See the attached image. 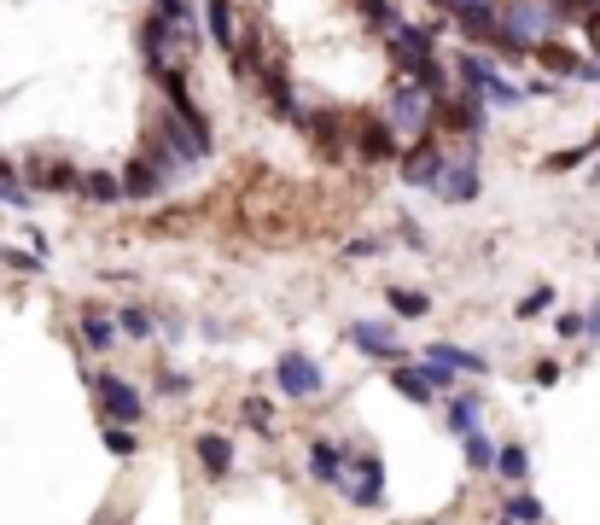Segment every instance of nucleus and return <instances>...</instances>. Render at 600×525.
<instances>
[{
	"label": "nucleus",
	"instance_id": "obj_37",
	"mask_svg": "<svg viewBox=\"0 0 600 525\" xmlns=\"http://www.w3.org/2000/svg\"><path fill=\"white\" fill-rule=\"evenodd\" d=\"M507 525H513V520H507Z\"/></svg>",
	"mask_w": 600,
	"mask_h": 525
},
{
	"label": "nucleus",
	"instance_id": "obj_32",
	"mask_svg": "<svg viewBox=\"0 0 600 525\" xmlns=\"http://www.w3.org/2000/svg\"><path fill=\"white\" fill-rule=\"evenodd\" d=\"M554 327H560V339H583V333H589V321H583L577 310H566L560 321H554Z\"/></svg>",
	"mask_w": 600,
	"mask_h": 525
},
{
	"label": "nucleus",
	"instance_id": "obj_24",
	"mask_svg": "<svg viewBox=\"0 0 600 525\" xmlns=\"http://www.w3.org/2000/svg\"><path fill=\"white\" fill-rule=\"evenodd\" d=\"M385 304H391L397 315H432L426 292H408V286H391V292H385Z\"/></svg>",
	"mask_w": 600,
	"mask_h": 525
},
{
	"label": "nucleus",
	"instance_id": "obj_33",
	"mask_svg": "<svg viewBox=\"0 0 600 525\" xmlns=\"http://www.w3.org/2000/svg\"><path fill=\"white\" fill-rule=\"evenodd\" d=\"M560 380V362H536V385H554Z\"/></svg>",
	"mask_w": 600,
	"mask_h": 525
},
{
	"label": "nucleus",
	"instance_id": "obj_16",
	"mask_svg": "<svg viewBox=\"0 0 600 525\" xmlns=\"http://www.w3.org/2000/svg\"><path fill=\"white\" fill-rule=\"evenodd\" d=\"M356 146H362V158H373V164L397 158V135H391V123H362V135H356Z\"/></svg>",
	"mask_w": 600,
	"mask_h": 525
},
{
	"label": "nucleus",
	"instance_id": "obj_2",
	"mask_svg": "<svg viewBox=\"0 0 600 525\" xmlns=\"http://www.w3.org/2000/svg\"><path fill=\"white\" fill-rule=\"evenodd\" d=\"M426 123H432V94H426L420 82L397 76V88H391V129H402V135H426Z\"/></svg>",
	"mask_w": 600,
	"mask_h": 525
},
{
	"label": "nucleus",
	"instance_id": "obj_7",
	"mask_svg": "<svg viewBox=\"0 0 600 525\" xmlns=\"http://www.w3.org/2000/svg\"><path fill=\"white\" fill-rule=\"evenodd\" d=\"M402 181H408V187H432L437 193V181H443V152L432 146V135H414V146L402 152Z\"/></svg>",
	"mask_w": 600,
	"mask_h": 525
},
{
	"label": "nucleus",
	"instance_id": "obj_6",
	"mask_svg": "<svg viewBox=\"0 0 600 525\" xmlns=\"http://www.w3.org/2000/svg\"><path fill=\"white\" fill-rule=\"evenodd\" d=\"M274 385H280L286 397H321L327 374H321V362H309V356H280V362H274Z\"/></svg>",
	"mask_w": 600,
	"mask_h": 525
},
{
	"label": "nucleus",
	"instance_id": "obj_11",
	"mask_svg": "<svg viewBox=\"0 0 600 525\" xmlns=\"http://www.w3.org/2000/svg\"><path fill=\"white\" fill-rule=\"evenodd\" d=\"M193 455H199L204 473H216V479H222V473L234 467V438H222V432H199V438H193Z\"/></svg>",
	"mask_w": 600,
	"mask_h": 525
},
{
	"label": "nucleus",
	"instance_id": "obj_1",
	"mask_svg": "<svg viewBox=\"0 0 600 525\" xmlns=\"http://www.w3.org/2000/svg\"><path fill=\"white\" fill-rule=\"evenodd\" d=\"M338 490L350 496V508H379V502H385V467H379V455H356V461H344Z\"/></svg>",
	"mask_w": 600,
	"mask_h": 525
},
{
	"label": "nucleus",
	"instance_id": "obj_12",
	"mask_svg": "<svg viewBox=\"0 0 600 525\" xmlns=\"http://www.w3.org/2000/svg\"><path fill=\"white\" fill-rule=\"evenodd\" d=\"M204 24H210V41L234 59L239 35H234V0H204Z\"/></svg>",
	"mask_w": 600,
	"mask_h": 525
},
{
	"label": "nucleus",
	"instance_id": "obj_31",
	"mask_svg": "<svg viewBox=\"0 0 600 525\" xmlns=\"http://www.w3.org/2000/svg\"><path fill=\"white\" fill-rule=\"evenodd\" d=\"M245 426H257V432H268V426H274V409H268L263 397H245Z\"/></svg>",
	"mask_w": 600,
	"mask_h": 525
},
{
	"label": "nucleus",
	"instance_id": "obj_25",
	"mask_svg": "<svg viewBox=\"0 0 600 525\" xmlns=\"http://www.w3.org/2000/svg\"><path fill=\"white\" fill-rule=\"evenodd\" d=\"M461 444H467V461H472V467H478V473H484V467H496V444L484 438V426H478V432H467Z\"/></svg>",
	"mask_w": 600,
	"mask_h": 525
},
{
	"label": "nucleus",
	"instance_id": "obj_15",
	"mask_svg": "<svg viewBox=\"0 0 600 525\" xmlns=\"http://www.w3.org/2000/svg\"><path fill=\"white\" fill-rule=\"evenodd\" d=\"M391 385H397L408 403H420V409L432 403V391H437V385L426 380V368H408V362H391Z\"/></svg>",
	"mask_w": 600,
	"mask_h": 525
},
{
	"label": "nucleus",
	"instance_id": "obj_22",
	"mask_svg": "<svg viewBox=\"0 0 600 525\" xmlns=\"http://www.w3.org/2000/svg\"><path fill=\"white\" fill-rule=\"evenodd\" d=\"M35 187H47V193H70V187H82V170H70V164H47V170L35 175Z\"/></svg>",
	"mask_w": 600,
	"mask_h": 525
},
{
	"label": "nucleus",
	"instance_id": "obj_20",
	"mask_svg": "<svg viewBox=\"0 0 600 525\" xmlns=\"http://www.w3.org/2000/svg\"><path fill=\"white\" fill-rule=\"evenodd\" d=\"M478 426H484L478 397H455V403H449V432H461V438H467V432H478Z\"/></svg>",
	"mask_w": 600,
	"mask_h": 525
},
{
	"label": "nucleus",
	"instance_id": "obj_8",
	"mask_svg": "<svg viewBox=\"0 0 600 525\" xmlns=\"http://www.w3.org/2000/svg\"><path fill=\"white\" fill-rule=\"evenodd\" d=\"M164 187H169V170L152 158V152H140L129 170H123V193H129V199H158Z\"/></svg>",
	"mask_w": 600,
	"mask_h": 525
},
{
	"label": "nucleus",
	"instance_id": "obj_36",
	"mask_svg": "<svg viewBox=\"0 0 600 525\" xmlns=\"http://www.w3.org/2000/svg\"><path fill=\"white\" fill-rule=\"evenodd\" d=\"M94 525H100V520H94Z\"/></svg>",
	"mask_w": 600,
	"mask_h": 525
},
{
	"label": "nucleus",
	"instance_id": "obj_23",
	"mask_svg": "<svg viewBox=\"0 0 600 525\" xmlns=\"http://www.w3.org/2000/svg\"><path fill=\"white\" fill-rule=\"evenodd\" d=\"M82 193H88V199H123V181L111 170H88L82 175Z\"/></svg>",
	"mask_w": 600,
	"mask_h": 525
},
{
	"label": "nucleus",
	"instance_id": "obj_26",
	"mask_svg": "<svg viewBox=\"0 0 600 525\" xmlns=\"http://www.w3.org/2000/svg\"><path fill=\"white\" fill-rule=\"evenodd\" d=\"M82 339H88V345H94V350H105V345H111V339H117V327H111L105 315H82Z\"/></svg>",
	"mask_w": 600,
	"mask_h": 525
},
{
	"label": "nucleus",
	"instance_id": "obj_35",
	"mask_svg": "<svg viewBox=\"0 0 600 525\" xmlns=\"http://www.w3.org/2000/svg\"><path fill=\"white\" fill-rule=\"evenodd\" d=\"M589 333H595V339H600V304H595V310H589Z\"/></svg>",
	"mask_w": 600,
	"mask_h": 525
},
{
	"label": "nucleus",
	"instance_id": "obj_4",
	"mask_svg": "<svg viewBox=\"0 0 600 525\" xmlns=\"http://www.w3.org/2000/svg\"><path fill=\"white\" fill-rule=\"evenodd\" d=\"M94 397H100L105 420H117V426H129V420L146 415V397L129 380H117V374H94Z\"/></svg>",
	"mask_w": 600,
	"mask_h": 525
},
{
	"label": "nucleus",
	"instance_id": "obj_30",
	"mask_svg": "<svg viewBox=\"0 0 600 525\" xmlns=\"http://www.w3.org/2000/svg\"><path fill=\"white\" fill-rule=\"evenodd\" d=\"M105 450H111V455H123V461H129V455L140 450V444H134V432H123V426H105Z\"/></svg>",
	"mask_w": 600,
	"mask_h": 525
},
{
	"label": "nucleus",
	"instance_id": "obj_10",
	"mask_svg": "<svg viewBox=\"0 0 600 525\" xmlns=\"http://www.w3.org/2000/svg\"><path fill=\"white\" fill-rule=\"evenodd\" d=\"M350 339L367 350V356H385V362H402V345H397V333L385 327V321H356L350 327Z\"/></svg>",
	"mask_w": 600,
	"mask_h": 525
},
{
	"label": "nucleus",
	"instance_id": "obj_27",
	"mask_svg": "<svg viewBox=\"0 0 600 525\" xmlns=\"http://www.w3.org/2000/svg\"><path fill=\"white\" fill-rule=\"evenodd\" d=\"M123 333H129V339H152V333H158V321H152L146 310H123Z\"/></svg>",
	"mask_w": 600,
	"mask_h": 525
},
{
	"label": "nucleus",
	"instance_id": "obj_18",
	"mask_svg": "<svg viewBox=\"0 0 600 525\" xmlns=\"http://www.w3.org/2000/svg\"><path fill=\"white\" fill-rule=\"evenodd\" d=\"M426 356H432V362H449L455 374H484V368H490L478 350H461V345H426Z\"/></svg>",
	"mask_w": 600,
	"mask_h": 525
},
{
	"label": "nucleus",
	"instance_id": "obj_9",
	"mask_svg": "<svg viewBox=\"0 0 600 525\" xmlns=\"http://www.w3.org/2000/svg\"><path fill=\"white\" fill-rule=\"evenodd\" d=\"M437 199H449V205H467V199H478V164H472V158H461V164H443Z\"/></svg>",
	"mask_w": 600,
	"mask_h": 525
},
{
	"label": "nucleus",
	"instance_id": "obj_34",
	"mask_svg": "<svg viewBox=\"0 0 600 525\" xmlns=\"http://www.w3.org/2000/svg\"><path fill=\"white\" fill-rule=\"evenodd\" d=\"M373 251H379V240H367V234L362 240H350V257H373Z\"/></svg>",
	"mask_w": 600,
	"mask_h": 525
},
{
	"label": "nucleus",
	"instance_id": "obj_29",
	"mask_svg": "<svg viewBox=\"0 0 600 525\" xmlns=\"http://www.w3.org/2000/svg\"><path fill=\"white\" fill-rule=\"evenodd\" d=\"M548 304H554V286H536V292H525V298H519V321H525V315H542Z\"/></svg>",
	"mask_w": 600,
	"mask_h": 525
},
{
	"label": "nucleus",
	"instance_id": "obj_17",
	"mask_svg": "<svg viewBox=\"0 0 600 525\" xmlns=\"http://www.w3.org/2000/svg\"><path fill=\"white\" fill-rule=\"evenodd\" d=\"M309 479L338 485V479H344V450H333V444H309Z\"/></svg>",
	"mask_w": 600,
	"mask_h": 525
},
{
	"label": "nucleus",
	"instance_id": "obj_3",
	"mask_svg": "<svg viewBox=\"0 0 600 525\" xmlns=\"http://www.w3.org/2000/svg\"><path fill=\"white\" fill-rule=\"evenodd\" d=\"M560 12L548 6V0H513V6H501V24H507V35L513 41H525V47H536L542 35H548V24H554Z\"/></svg>",
	"mask_w": 600,
	"mask_h": 525
},
{
	"label": "nucleus",
	"instance_id": "obj_19",
	"mask_svg": "<svg viewBox=\"0 0 600 525\" xmlns=\"http://www.w3.org/2000/svg\"><path fill=\"white\" fill-rule=\"evenodd\" d=\"M496 473L507 485H525V473H531V455L519 450V444H501L496 450Z\"/></svg>",
	"mask_w": 600,
	"mask_h": 525
},
{
	"label": "nucleus",
	"instance_id": "obj_13",
	"mask_svg": "<svg viewBox=\"0 0 600 525\" xmlns=\"http://www.w3.org/2000/svg\"><path fill=\"white\" fill-rule=\"evenodd\" d=\"M152 12H164L169 24H175V35L199 53V12H193V0H152Z\"/></svg>",
	"mask_w": 600,
	"mask_h": 525
},
{
	"label": "nucleus",
	"instance_id": "obj_28",
	"mask_svg": "<svg viewBox=\"0 0 600 525\" xmlns=\"http://www.w3.org/2000/svg\"><path fill=\"white\" fill-rule=\"evenodd\" d=\"M0 263H6L12 275H41V257H30V251H6V245H0Z\"/></svg>",
	"mask_w": 600,
	"mask_h": 525
},
{
	"label": "nucleus",
	"instance_id": "obj_21",
	"mask_svg": "<svg viewBox=\"0 0 600 525\" xmlns=\"http://www.w3.org/2000/svg\"><path fill=\"white\" fill-rule=\"evenodd\" d=\"M507 520L513 525H542V502H536L531 490H513V496H507Z\"/></svg>",
	"mask_w": 600,
	"mask_h": 525
},
{
	"label": "nucleus",
	"instance_id": "obj_14",
	"mask_svg": "<svg viewBox=\"0 0 600 525\" xmlns=\"http://www.w3.org/2000/svg\"><path fill=\"white\" fill-rule=\"evenodd\" d=\"M531 53H536V59H542L548 70H560V76H600L595 65H583V59H577L571 47H560V41H536Z\"/></svg>",
	"mask_w": 600,
	"mask_h": 525
},
{
	"label": "nucleus",
	"instance_id": "obj_5",
	"mask_svg": "<svg viewBox=\"0 0 600 525\" xmlns=\"http://www.w3.org/2000/svg\"><path fill=\"white\" fill-rule=\"evenodd\" d=\"M461 88H467V94H478V100L519 105V88H507V82L496 76V65H490V59H478V53H467V59H461Z\"/></svg>",
	"mask_w": 600,
	"mask_h": 525
}]
</instances>
